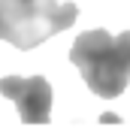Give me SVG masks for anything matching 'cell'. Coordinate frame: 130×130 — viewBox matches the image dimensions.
Here are the masks:
<instances>
[{
  "label": "cell",
  "mask_w": 130,
  "mask_h": 130,
  "mask_svg": "<svg viewBox=\"0 0 130 130\" xmlns=\"http://www.w3.org/2000/svg\"><path fill=\"white\" fill-rule=\"evenodd\" d=\"M0 94L9 97L24 124H48L52 121V85L42 76H3Z\"/></svg>",
  "instance_id": "obj_3"
},
{
  "label": "cell",
  "mask_w": 130,
  "mask_h": 130,
  "mask_svg": "<svg viewBox=\"0 0 130 130\" xmlns=\"http://www.w3.org/2000/svg\"><path fill=\"white\" fill-rule=\"evenodd\" d=\"M70 61L97 97H121L130 82V30L121 36H112L103 27L79 33L70 48Z\"/></svg>",
  "instance_id": "obj_1"
},
{
  "label": "cell",
  "mask_w": 130,
  "mask_h": 130,
  "mask_svg": "<svg viewBox=\"0 0 130 130\" xmlns=\"http://www.w3.org/2000/svg\"><path fill=\"white\" fill-rule=\"evenodd\" d=\"M76 18L79 6L70 0H0V39L18 52H30L48 36L73 27Z\"/></svg>",
  "instance_id": "obj_2"
}]
</instances>
